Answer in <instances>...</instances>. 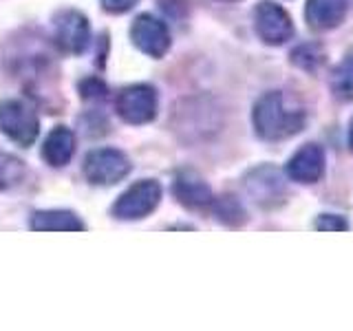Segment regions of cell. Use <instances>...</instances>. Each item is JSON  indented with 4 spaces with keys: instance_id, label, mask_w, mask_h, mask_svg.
I'll list each match as a JSON object with an SVG mask.
<instances>
[{
    "instance_id": "obj_9",
    "label": "cell",
    "mask_w": 353,
    "mask_h": 331,
    "mask_svg": "<svg viewBox=\"0 0 353 331\" xmlns=\"http://www.w3.org/2000/svg\"><path fill=\"white\" fill-rule=\"evenodd\" d=\"M245 188L250 197L256 201L259 205L263 208H274L285 201V183H283V177L279 174L276 168H270V166H265V168H259L254 170L248 181H245Z\"/></svg>"
},
{
    "instance_id": "obj_14",
    "label": "cell",
    "mask_w": 353,
    "mask_h": 331,
    "mask_svg": "<svg viewBox=\"0 0 353 331\" xmlns=\"http://www.w3.org/2000/svg\"><path fill=\"white\" fill-rule=\"evenodd\" d=\"M33 230H84V223L73 212L64 210H51V212H38L31 219Z\"/></svg>"
},
{
    "instance_id": "obj_18",
    "label": "cell",
    "mask_w": 353,
    "mask_h": 331,
    "mask_svg": "<svg viewBox=\"0 0 353 331\" xmlns=\"http://www.w3.org/2000/svg\"><path fill=\"white\" fill-rule=\"evenodd\" d=\"M22 177H25V166H22V161L11 157V154L0 152V190L20 183Z\"/></svg>"
},
{
    "instance_id": "obj_16",
    "label": "cell",
    "mask_w": 353,
    "mask_h": 331,
    "mask_svg": "<svg viewBox=\"0 0 353 331\" xmlns=\"http://www.w3.org/2000/svg\"><path fill=\"white\" fill-rule=\"evenodd\" d=\"M292 64L303 71H316L325 64V49L318 42H307L292 51Z\"/></svg>"
},
{
    "instance_id": "obj_5",
    "label": "cell",
    "mask_w": 353,
    "mask_h": 331,
    "mask_svg": "<svg viewBox=\"0 0 353 331\" xmlns=\"http://www.w3.org/2000/svg\"><path fill=\"white\" fill-rule=\"evenodd\" d=\"M117 113L128 124H146L157 113V95L154 88L146 84L126 86L117 95Z\"/></svg>"
},
{
    "instance_id": "obj_3",
    "label": "cell",
    "mask_w": 353,
    "mask_h": 331,
    "mask_svg": "<svg viewBox=\"0 0 353 331\" xmlns=\"http://www.w3.org/2000/svg\"><path fill=\"white\" fill-rule=\"evenodd\" d=\"M130 170V161L124 152L115 148H99L88 152L84 161V174L86 179L95 185H113L121 181Z\"/></svg>"
},
{
    "instance_id": "obj_17",
    "label": "cell",
    "mask_w": 353,
    "mask_h": 331,
    "mask_svg": "<svg viewBox=\"0 0 353 331\" xmlns=\"http://www.w3.org/2000/svg\"><path fill=\"white\" fill-rule=\"evenodd\" d=\"M212 208L216 217L223 221L228 225H241L243 221H245V214H243V208L241 203L236 201L234 197H221V199H214L212 201Z\"/></svg>"
},
{
    "instance_id": "obj_1",
    "label": "cell",
    "mask_w": 353,
    "mask_h": 331,
    "mask_svg": "<svg viewBox=\"0 0 353 331\" xmlns=\"http://www.w3.org/2000/svg\"><path fill=\"white\" fill-rule=\"evenodd\" d=\"M307 110L294 95L283 91L265 93L254 106V126L263 139H287L303 130Z\"/></svg>"
},
{
    "instance_id": "obj_15",
    "label": "cell",
    "mask_w": 353,
    "mask_h": 331,
    "mask_svg": "<svg viewBox=\"0 0 353 331\" xmlns=\"http://www.w3.org/2000/svg\"><path fill=\"white\" fill-rule=\"evenodd\" d=\"M331 91L342 102H353V51L336 66L331 75Z\"/></svg>"
},
{
    "instance_id": "obj_12",
    "label": "cell",
    "mask_w": 353,
    "mask_h": 331,
    "mask_svg": "<svg viewBox=\"0 0 353 331\" xmlns=\"http://www.w3.org/2000/svg\"><path fill=\"white\" fill-rule=\"evenodd\" d=\"M347 14V0H307V22L312 29H334Z\"/></svg>"
},
{
    "instance_id": "obj_11",
    "label": "cell",
    "mask_w": 353,
    "mask_h": 331,
    "mask_svg": "<svg viewBox=\"0 0 353 331\" xmlns=\"http://www.w3.org/2000/svg\"><path fill=\"white\" fill-rule=\"evenodd\" d=\"M172 190H174V197L179 199L185 208H192V210L210 208L214 201L212 190H210L208 183L194 170H181L176 174Z\"/></svg>"
},
{
    "instance_id": "obj_23",
    "label": "cell",
    "mask_w": 353,
    "mask_h": 331,
    "mask_svg": "<svg viewBox=\"0 0 353 331\" xmlns=\"http://www.w3.org/2000/svg\"><path fill=\"white\" fill-rule=\"evenodd\" d=\"M228 3H232V0H228Z\"/></svg>"
},
{
    "instance_id": "obj_8",
    "label": "cell",
    "mask_w": 353,
    "mask_h": 331,
    "mask_svg": "<svg viewBox=\"0 0 353 331\" xmlns=\"http://www.w3.org/2000/svg\"><path fill=\"white\" fill-rule=\"evenodd\" d=\"M88 22L80 11H60L55 16V40L66 53H82L88 47Z\"/></svg>"
},
{
    "instance_id": "obj_21",
    "label": "cell",
    "mask_w": 353,
    "mask_h": 331,
    "mask_svg": "<svg viewBox=\"0 0 353 331\" xmlns=\"http://www.w3.org/2000/svg\"><path fill=\"white\" fill-rule=\"evenodd\" d=\"M135 3L137 0H102L104 9L110 11V14H124V11H128Z\"/></svg>"
},
{
    "instance_id": "obj_10",
    "label": "cell",
    "mask_w": 353,
    "mask_h": 331,
    "mask_svg": "<svg viewBox=\"0 0 353 331\" xmlns=\"http://www.w3.org/2000/svg\"><path fill=\"white\" fill-rule=\"evenodd\" d=\"M325 172V150L318 143H305L287 163V174L294 181L316 183Z\"/></svg>"
},
{
    "instance_id": "obj_4",
    "label": "cell",
    "mask_w": 353,
    "mask_h": 331,
    "mask_svg": "<svg viewBox=\"0 0 353 331\" xmlns=\"http://www.w3.org/2000/svg\"><path fill=\"white\" fill-rule=\"evenodd\" d=\"M159 199H161L159 183L150 181V179H143L135 185H130L128 190L117 199V203L113 205V214L117 219H124V221L143 219L157 208Z\"/></svg>"
},
{
    "instance_id": "obj_20",
    "label": "cell",
    "mask_w": 353,
    "mask_h": 331,
    "mask_svg": "<svg viewBox=\"0 0 353 331\" xmlns=\"http://www.w3.org/2000/svg\"><path fill=\"white\" fill-rule=\"evenodd\" d=\"M80 91L84 97H104L106 95V86L95 80V77H91V80H86L82 86H80Z\"/></svg>"
},
{
    "instance_id": "obj_7",
    "label": "cell",
    "mask_w": 353,
    "mask_h": 331,
    "mask_svg": "<svg viewBox=\"0 0 353 331\" xmlns=\"http://www.w3.org/2000/svg\"><path fill=\"white\" fill-rule=\"evenodd\" d=\"M130 36H132V42H135L146 55H150V58H161V55L170 49L168 27L150 14H141L135 18Z\"/></svg>"
},
{
    "instance_id": "obj_22",
    "label": "cell",
    "mask_w": 353,
    "mask_h": 331,
    "mask_svg": "<svg viewBox=\"0 0 353 331\" xmlns=\"http://www.w3.org/2000/svg\"><path fill=\"white\" fill-rule=\"evenodd\" d=\"M349 148L353 152V117H351V124H349Z\"/></svg>"
},
{
    "instance_id": "obj_19",
    "label": "cell",
    "mask_w": 353,
    "mask_h": 331,
    "mask_svg": "<svg viewBox=\"0 0 353 331\" xmlns=\"http://www.w3.org/2000/svg\"><path fill=\"white\" fill-rule=\"evenodd\" d=\"M314 228L323 230V232H345V230H349V223L342 217H336V214H320L314 221Z\"/></svg>"
},
{
    "instance_id": "obj_6",
    "label": "cell",
    "mask_w": 353,
    "mask_h": 331,
    "mask_svg": "<svg viewBox=\"0 0 353 331\" xmlns=\"http://www.w3.org/2000/svg\"><path fill=\"white\" fill-rule=\"evenodd\" d=\"M254 22H256L261 40H265L268 44H283L294 33L290 14L276 3H268V0L261 3L256 11H254Z\"/></svg>"
},
{
    "instance_id": "obj_2",
    "label": "cell",
    "mask_w": 353,
    "mask_h": 331,
    "mask_svg": "<svg viewBox=\"0 0 353 331\" xmlns=\"http://www.w3.org/2000/svg\"><path fill=\"white\" fill-rule=\"evenodd\" d=\"M0 128L18 146H29L38 137V117L20 99H5L0 102Z\"/></svg>"
},
{
    "instance_id": "obj_13",
    "label": "cell",
    "mask_w": 353,
    "mask_h": 331,
    "mask_svg": "<svg viewBox=\"0 0 353 331\" xmlns=\"http://www.w3.org/2000/svg\"><path fill=\"white\" fill-rule=\"evenodd\" d=\"M73 150H75V139H73V132L66 128V126H55L47 141H44V148H42V157L47 159V163L51 166H64L69 163V159L73 157Z\"/></svg>"
}]
</instances>
